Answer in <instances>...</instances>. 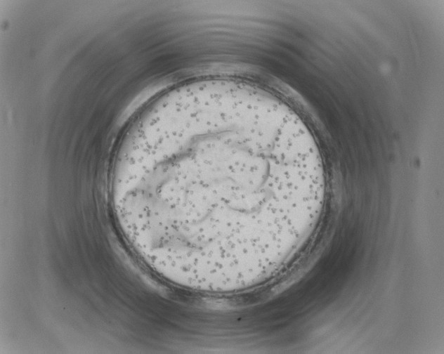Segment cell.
<instances>
[{
	"label": "cell",
	"instance_id": "1",
	"mask_svg": "<svg viewBox=\"0 0 444 354\" xmlns=\"http://www.w3.org/2000/svg\"><path fill=\"white\" fill-rule=\"evenodd\" d=\"M249 148L235 165L203 172L207 183L160 192L168 221L200 240L224 244L254 239L274 228V208L289 204L299 181L285 155Z\"/></svg>",
	"mask_w": 444,
	"mask_h": 354
}]
</instances>
